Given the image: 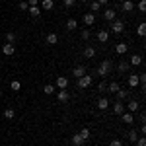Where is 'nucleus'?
Returning <instances> with one entry per match:
<instances>
[{"label": "nucleus", "instance_id": "nucleus-14", "mask_svg": "<svg viewBox=\"0 0 146 146\" xmlns=\"http://www.w3.org/2000/svg\"><path fill=\"white\" fill-rule=\"evenodd\" d=\"M113 113H115V115H121V113H125V103L123 101H115V103H113Z\"/></svg>", "mask_w": 146, "mask_h": 146}, {"label": "nucleus", "instance_id": "nucleus-18", "mask_svg": "<svg viewBox=\"0 0 146 146\" xmlns=\"http://www.w3.org/2000/svg\"><path fill=\"white\" fill-rule=\"evenodd\" d=\"M129 64L131 66H140L142 64V55H133L129 58Z\"/></svg>", "mask_w": 146, "mask_h": 146}, {"label": "nucleus", "instance_id": "nucleus-6", "mask_svg": "<svg viewBox=\"0 0 146 146\" xmlns=\"http://www.w3.org/2000/svg\"><path fill=\"white\" fill-rule=\"evenodd\" d=\"M84 74H88V72H86V66L78 64V66H74V68H72V76H74L76 80H78V78H82Z\"/></svg>", "mask_w": 146, "mask_h": 146}, {"label": "nucleus", "instance_id": "nucleus-23", "mask_svg": "<svg viewBox=\"0 0 146 146\" xmlns=\"http://www.w3.org/2000/svg\"><path fill=\"white\" fill-rule=\"evenodd\" d=\"M55 92H56L55 84H45V86H43V94H45V96H51V94H55Z\"/></svg>", "mask_w": 146, "mask_h": 146}, {"label": "nucleus", "instance_id": "nucleus-48", "mask_svg": "<svg viewBox=\"0 0 146 146\" xmlns=\"http://www.w3.org/2000/svg\"><path fill=\"white\" fill-rule=\"evenodd\" d=\"M0 98H2V90H0Z\"/></svg>", "mask_w": 146, "mask_h": 146}, {"label": "nucleus", "instance_id": "nucleus-44", "mask_svg": "<svg viewBox=\"0 0 146 146\" xmlns=\"http://www.w3.org/2000/svg\"><path fill=\"white\" fill-rule=\"evenodd\" d=\"M138 119H140V123H144V121H146V115H144V111H140V115H138Z\"/></svg>", "mask_w": 146, "mask_h": 146}, {"label": "nucleus", "instance_id": "nucleus-26", "mask_svg": "<svg viewBox=\"0 0 146 146\" xmlns=\"http://www.w3.org/2000/svg\"><path fill=\"white\" fill-rule=\"evenodd\" d=\"M29 14H31V16H33V18H39V16H41V8H39V6H29Z\"/></svg>", "mask_w": 146, "mask_h": 146}, {"label": "nucleus", "instance_id": "nucleus-29", "mask_svg": "<svg viewBox=\"0 0 146 146\" xmlns=\"http://www.w3.org/2000/svg\"><path fill=\"white\" fill-rule=\"evenodd\" d=\"M10 90L12 92H20L22 90V84H20L18 80H14V82H10Z\"/></svg>", "mask_w": 146, "mask_h": 146}, {"label": "nucleus", "instance_id": "nucleus-15", "mask_svg": "<svg viewBox=\"0 0 146 146\" xmlns=\"http://www.w3.org/2000/svg\"><path fill=\"white\" fill-rule=\"evenodd\" d=\"M129 68H131L129 60H119V64H117V70H119L121 74H127V72H129Z\"/></svg>", "mask_w": 146, "mask_h": 146}, {"label": "nucleus", "instance_id": "nucleus-21", "mask_svg": "<svg viewBox=\"0 0 146 146\" xmlns=\"http://www.w3.org/2000/svg\"><path fill=\"white\" fill-rule=\"evenodd\" d=\"M45 41H47V45H56V43H58V35L56 33H49Z\"/></svg>", "mask_w": 146, "mask_h": 146}, {"label": "nucleus", "instance_id": "nucleus-28", "mask_svg": "<svg viewBox=\"0 0 146 146\" xmlns=\"http://www.w3.org/2000/svg\"><path fill=\"white\" fill-rule=\"evenodd\" d=\"M78 135L82 136V138H84V142H86V140H90V138H92V135H90V129H82V131H80Z\"/></svg>", "mask_w": 146, "mask_h": 146}, {"label": "nucleus", "instance_id": "nucleus-41", "mask_svg": "<svg viewBox=\"0 0 146 146\" xmlns=\"http://www.w3.org/2000/svg\"><path fill=\"white\" fill-rule=\"evenodd\" d=\"M138 10H140V12H146V2H144V0H140V2H138Z\"/></svg>", "mask_w": 146, "mask_h": 146}, {"label": "nucleus", "instance_id": "nucleus-42", "mask_svg": "<svg viewBox=\"0 0 146 146\" xmlns=\"http://www.w3.org/2000/svg\"><path fill=\"white\" fill-rule=\"evenodd\" d=\"M136 144H138V146H146V138H144V136H138Z\"/></svg>", "mask_w": 146, "mask_h": 146}, {"label": "nucleus", "instance_id": "nucleus-27", "mask_svg": "<svg viewBox=\"0 0 146 146\" xmlns=\"http://www.w3.org/2000/svg\"><path fill=\"white\" fill-rule=\"evenodd\" d=\"M84 144V138L80 135H72V146H82Z\"/></svg>", "mask_w": 146, "mask_h": 146}, {"label": "nucleus", "instance_id": "nucleus-9", "mask_svg": "<svg viewBox=\"0 0 146 146\" xmlns=\"http://www.w3.org/2000/svg\"><path fill=\"white\" fill-rule=\"evenodd\" d=\"M103 18H105L107 22H113V20H117V12L113 10V8H105V10H103Z\"/></svg>", "mask_w": 146, "mask_h": 146}, {"label": "nucleus", "instance_id": "nucleus-8", "mask_svg": "<svg viewBox=\"0 0 146 146\" xmlns=\"http://www.w3.org/2000/svg\"><path fill=\"white\" fill-rule=\"evenodd\" d=\"M121 10L125 14H131V12L135 10V2L133 0H123V4H121Z\"/></svg>", "mask_w": 146, "mask_h": 146}, {"label": "nucleus", "instance_id": "nucleus-2", "mask_svg": "<svg viewBox=\"0 0 146 146\" xmlns=\"http://www.w3.org/2000/svg\"><path fill=\"white\" fill-rule=\"evenodd\" d=\"M92 84H94V78H92L90 74H84L82 78H78V88H80V90H86V88H90Z\"/></svg>", "mask_w": 146, "mask_h": 146}, {"label": "nucleus", "instance_id": "nucleus-13", "mask_svg": "<svg viewBox=\"0 0 146 146\" xmlns=\"http://www.w3.org/2000/svg\"><path fill=\"white\" fill-rule=\"evenodd\" d=\"M127 51H129V45H127V43H117V45H115V53L119 56L127 55Z\"/></svg>", "mask_w": 146, "mask_h": 146}, {"label": "nucleus", "instance_id": "nucleus-35", "mask_svg": "<svg viewBox=\"0 0 146 146\" xmlns=\"http://www.w3.org/2000/svg\"><path fill=\"white\" fill-rule=\"evenodd\" d=\"M80 37H82L84 41H90V37H92L90 29H82V31H80Z\"/></svg>", "mask_w": 146, "mask_h": 146}, {"label": "nucleus", "instance_id": "nucleus-22", "mask_svg": "<svg viewBox=\"0 0 146 146\" xmlns=\"http://www.w3.org/2000/svg\"><path fill=\"white\" fill-rule=\"evenodd\" d=\"M138 84H140V82H138V74H131V76H129V86H131V88H138Z\"/></svg>", "mask_w": 146, "mask_h": 146}, {"label": "nucleus", "instance_id": "nucleus-3", "mask_svg": "<svg viewBox=\"0 0 146 146\" xmlns=\"http://www.w3.org/2000/svg\"><path fill=\"white\" fill-rule=\"evenodd\" d=\"M109 29H111L113 33H123L125 22H121V20H113V22H109Z\"/></svg>", "mask_w": 146, "mask_h": 146}, {"label": "nucleus", "instance_id": "nucleus-32", "mask_svg": "<svg viewBox=\"0 0 146 146\" xmlns=\"http://www.w3.org/2000/svg\"><path fill=\"white\" fill-rule=\"evenodd\" d=\"M129 140H131V142H136V140H138V133H136L135 129L129 131Z\"/></svg>", "mask_w": 146, "mask_h": 146}, {"label": "nucleus", "instance_id": "nucleus-43", "mask_svg": "<svg viewBox=\"0 0 146 146\" xmlns=\"http://www.w3.org/2000/svg\"><path fill=\"white\" fill-rule=\"evenodd\" d=\"M29 6H39V0H25Z\"/></svg>", "mask_w": 146, "mask_h": 146}, {"label": "nucleus", "instance_id": "nucleus-49", "mask_svg": "<svg viewBox=\"0 0 146 146\" xmlns=\"http://www.w3.org/2000/svg\"><path fill=\"white\" fill-rule=\"evenodd\" d=\"M0 146H2V144H0Z\"/></svg>", "mask_w": 146, "mask_h": 146}, {"label": "nucleus", "instance_id": "nucleus-19", "mask_svg": "<svg viewBox=\"0 0 146 146\" xmlns=\"http://www.w3.org/2000/svg\"><path fill=\"white\" fill-rule=\"evenodd\" d=\"M107 39H109V31L107 29H100L98 31V41L100 43H107Z\"/></svg>", "mask_w": 146, "mask_h": 146}, {"label": "nucleus", "instance_id": "nucleus-7", "mask_svg": "<svg viewBox=\"0 0 146 146\" xmlns=\"http://www.w3.org/2000/svg\"><path fill=\"white\" fill-rule=\"evenodd\" d=\"M127 109H129V113H136V111H140V101H136V100H129V103H127Z\"/></svg>", "mask_w": 146, "mask_h": 146}, {"label": "nucleus", "instance_id": "nucleus-30", "mask_svg": "<svg viewBox=\"0 0 146 146\" xmlns=\"http://www.w3.org/2000/svg\"><path fill=\"white\" fill-rule=\"evenodd\" d=\"M76 27H78V22L70 18V20L66 22V29H70V31H72V29H76Z\"/></svg>", "mask_w": 146, "mask_h": 146}, {"label": "nucleus", "instance_id": "nucleus-4", "mask_svg": "<svg viewBox=\"0 0 146 146\" xmlns=\"http://www.w3.org/2000/svg\"><path fill=\"white\" fill-rule=\"evenodd\" d=\"M82 22H84L86 27H90V25H94V22H96V16H94L92 12H86V14L82 16Z\"/></svg>", "mask_w": 146, "mask_h": 146}, {"label": "nucleus", "instance_id": "nucleus-47", "mask_svg": "<svg viewBox=\"0 0 146 146\" xmlns=\"http://www.w3.org/2000/svg\"><path fill=\"white\" fill-rule=\"evenodd\" d=\"M0 86H2V78H0Z\"/></svg>", "mask_w": 146, "mask_h": 146}, {"label": "nucleus", "instance_id": "nucleus-25", "mask_svg": "<svg viewBox=\"0 0 146 146\" xmlns=\"http://www.w3.org/2000/svg\"><path fill=\"white\" fill-rule=\"evenodd\" d=\"M84 56H86V58H94V56H96V49L88 45L86 49H84Z\"/></svg>", "mask_w": 146, "mask_h": 146}, {"label": "nucleus", "instance_id": "nucleus-40", "mask_svg": "<svg viewBox=\"0 0 146 146\" xmlns=\"http://www.w3.org/2000/svg\"><path fill=\"white\" fill-rule=\"evenodd\" d=\"M74 2H76V0H62V4H64L66 8H72V6H74Z\"/></svg>", "mask_w": 146, "mask_h": 146}, {"label": "nucleus", "instance_id": "nucleus-46", "mask_svg": "<svg viewBox=\"0 0 146 146\" xmlns=\"http://www.w3.org/2000/svg\"><path fill=\"white\" fill-rule=\"evenodd\" d=\"M80 2H82V4H88V2H90V0H80Z\"/></svg>", "mask_w": 146, "mask_h": 146}, {"label": "nucleus", "instance_id": "nucleus-5", "mask_svg": "<svg viewBox=\"0 0 146 146\" xmlns=\"http://www.w3.org/2000/svg\"><path fill=\"white\" fill-rule=\"evenodd\" d=\"M55 88H56V90H66V88H68V78H66V76H58V78H56Z\"/></svg>", "mask_w": 146, "mask_h": 146}, {"label": "nucleus", "instance_id": "nucleus-1", "mask_svg": "<svg viewBox=\"0 0 146 146\" xmlns=\"http://www.w3.org/2000/svg\"><path fill=\"white\" fill-rule=\"evenodd\" d=\"M111 68H113V64H111V60H103L100 66H98V74H100L101 78H105V76H109V72H111Z\"/></svg>", "mask_w": 146, "mask_h": 146}, {"label": "nucleus", "instance_id": "nucleus-31", "mask_svg": "<svg viewBox=\"0 0 146 146\" xmlns=\"http://www.w3.org/2000/svg\"><path fill=\"white\" fill-rule=\"evenodd\" d=\"M136 33L140 35V37H144V35H146V23H144V22H142L140 25H138V27H136Z\"/></svg>", "mask_w": 146, "mask_h": 146}, {"label": "nucleus", "instance_id": "nucleus-37", "mask_svg": "<svg viewBox=\"0 0 146 146\" xmlns=\"http://www.w3.org/2000/svg\"><path fill=\"white\" fill-rule=\"evenodd\" d=\"M98 90H100L101 94H105V92H107V82H100V84H98Z\"/></svg>", "mask_w": 146, "mask_h": 146}, {"label": "nucleus", "instance_id": "nucleus-17", "mask_svg": "<svg viewBox=\"0 0 146 146\" xmlns=\"http://www.w3.org/2000/svg\"><path fill=\"white\" fill-rule=\"evenodd\" d=\"M117 100L119 101H129L131 100V92L129 90H119L117 92Z\"/></svg>", "mask_w": 146, "mask_h": 146}, {"label": "nucleus", "instance_id": "nucleus-45", "mask_svg": "<svg viewBox=\"0 0 146 146\" xmlns=\"http://www.w3.org/2000/svg\"><path fill=\"white\" fill-rule=\"evenodd\" d=\"M96 2H100L101 6H103V4H109V0H96Z\"/></svg>", "mask_w": 146, "mask_h": 146}, {"label": "nucleus", "instance_id": "nucleus-11", "mask_svg": "<svg viewBox=\"0 0 146 146\" xmlns=\"http://www.w3.org/2000/svg\"><path fill=\"white\" fill-rule=\"evenodd\" d=\"M119 117H121V119H123V123H127V125H133V123H135V113L125 111V113H121Z\"/></svg>", "mask_w": 146, "mask_h": 146}, {"label": "nucleus", "instance_id": "nucleus-38", "mask_svg": "<svg viewBox=\"0 0 146 146\" xmlns=\"http://www.w3.org/2000/svg\"><path fill=\"white\" fill-rule=\"evenodd\" d=\"M20 10H23V12H27V10H29V4H27L25 0H22V2H20Z\"/></svg>", "mask_w": 146, "mask_h": 146}, {"label": "nucleus", "instance_id": "nucleus-34", "mask_svg": "<svg viewBox=\"0 0 146 146\" xmlns=\"http://www.w3.org/2000/svg\"><path fill=\"white\" fill-rule=\"evenodd\" d=\"M4 117H6V119H14V117H16V111H14L12 107H8V109H4Z\"/></svg>", "mask_w": 146, "mask_h": 146}, {"label": "nucleus", "instance_id": "nucleus-20", "mask_svg": "<svg viewBox=\"0 0 146 146\" xmlns=\"http://www.w3.org/2000/svg\"><path fill=\"white\" fill-rule=\"evenodd\" d=\"M98 109H101V111L109 109V100H107V98H100V101H98Z\"/></svg>", "mask_w": 146, "mask_h": 146}, {"label": "nucleus", "instance_id": "nucleus-24", "mask_svg": "<svg viewBox=\"0 0 146 146\" xmlns=\"http://www.w3.org/2000/svg\"><path fill=\"white\" fill-rule=\"evenodd\" d=\"M119 90H121V86H119L117 82H109V84H107V92H111V94H117Z\"/></svg>", "mask_w": 146, "mask_h": 146}, {"label": "nucleus", "instance_id": "nucleus-10", "mask_svg": "<svg viewBox=\"0 0 146 146\" xmlns=\"http://www.w3.org/2000/svg\"><path fill=\"white\" fill-rule=\"evenodd\" d=\"M56 100L60 101V103H66V101L70 100V94H68V90H58V92H56Z\"/></svg>", "mask_w": 146, "mask_h": 146}, {"label": "nucleus", "instance_id": "nucleus-39", "mask_svg": "<svg viewBox=\"0 0 146 146\" xmlns=\"http://www.w3.org/2000/svg\"><path fill=\"white\" fill-rule=\"evenodd\" d=\"M109 146H123V140H121V138H115V140H111Z\"/></svg>", "mask_w": 146, "mask_h": 146}, {"label": "nucleus", "instance_id": "nucleus-33", "mask_svg": "<svg viewBox=\"0 0 146 146\" xmlns=\"http://www.w3.org/2000/svg\"><path fill=\"white\" fill-rule=\"evenodd\" d=\"M100 10H101V4H100V2H96V0H94V2L90 4V12L94 14V12H100Z\"/></svg>", "mask_w": 146, "mask_h": 146}, {"label": "nucleus", "instance_id": "nucleus-36", "mask_svg": "<svg viewBox=\"0 0 146 146\" xmlns=\"http://www.w3.org/2000/svg\"><path fill=\"white\" fill-rule=\"evenodd\" d=\"M6 41H8V43H14V41H16V33H14V31H8V33H6Z\"/></svg>", "mask_w": 146, "mask_h": 146}, {"label": "nucleus", "instance_id": "nucleus-12", "mask_svg": "<svg viewBox=\"0 0 146 146\" xmlns=\"http://www.w3.org/2000/svg\"><path fill=\"white\" fill-rule=\"evenodd\" d=\"M2 53L6 56H12L14 53H16V47H14V43H4V47H2Z\"/></svg>", "mask_w": 146, "mask_h": 146}, {"label": "nucleus", "instance_id": "nucleus-16", "mask_svg": "<svg viewBox=\"0 0 146 146\" xmlns=\"http://www.w3.org/2000/svg\"><path fill=\"white\" fill-rule=\"evenodd\" d=\"M39 8L45 10V12L53 10V8H55V0H41V6H39Z\"/></svg>", "mask_w": 146, "mask_h": 146}]
</instances>
